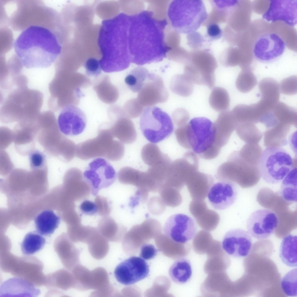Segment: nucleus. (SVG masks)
Masks as SVG:
<instances>
[{"label": "nucleus", "instance_id": "f257e3e1", "mask_svg": "<svg viewBox=\"0 0 297 297\" xmlns=\"http://www.w3.org/2000/svg\"><path fill=\"white\" fill-rule=\"evenodd\" d=\"M164 21L143 11L131 17L128 43L131 62L142 65L162 60L166 55Z\"/></svg>", "mask_w": 297, "mask_h": 297}, {"label": "nucleus", "instance_id": "f03ea898", "mask_svg": "<svg viewBox=\"0 0 297 297\" xmlns=\"http://www.w3.org/2000/svg\"><path fill=\"white\" fill-rule=\"evenodd\" d=\"M13 47L19 61L27 68L50 67L61 51V46L54 33L37 25L24 30L15 40Z\"/></svg>", "mask_w": 297, "mask_h": 297}, {"label": "nucleus", "instance_id": "7ed1b4c3", "mask_svg": "<svg viewBox=\"0 0 297 297\" xmlns=\"http://www.w3.org/2000/svg\"><path fill=\"white\" fill-rule=\"evenodd\" d=\"M175 133L181 146L205 159L216 157L222 147L214 123L205 117L193 118L176 127Z\"/></svg>", "mask_w": 297, "mask_h": 297}, {"label": "nucleus", "instance_id": "20e7f679", "mask_svg": "<svg viewBox=\"0 0 297 297\" xmlns=\"http://www.w3.org/2000/svg\"><path fill=\"white\" fill-rule=\"evenodd\" d=\"M0 117L7 122L32 119L40 113L43 95L27 86L18 87L1 93Z\"/></svg>", "mask_w": 297, "mask_h": 297}, {"label": "nucleus", "instance_id": "39448f33", "mask_svg": "<svg viewBox=\"0 0 297 297\" xmlns=\"http://www.w3.org/2000/svg\"><path fill=\"white\" fill-rule=\"evenodd\" d=\"M168 14L175 30L186 34L194 32L207 17L205 5L200 0L173 1L169 5Z\"/></svg>", "mask_w": 297, "mask_h": 297}, {"label": "nucleus", "instance_id": "423d86ee", "mask_svg": "<svg viewBox=\"0 0 297 297\" xmlns=\"http://www.w3.org/2000/svg\"><path fill=\"white\" fill-rule=\"evenodd\" d=\"M114 138L109 129H100L96 137L76 145V155L83 160L104 157L112 161L119 160L124 155V146Z\"/></svg>", "mask_w": 297, "mask_h": 297}, {"label": "nucleus", "instance_id": "0eeeda50", "mask_svg": "<svg viewBox=\"0 0 297 297\" xmlns=\"http://www.w3.org/2000/svg\"><path fill=\"white\" fill-rule=\"evenodd\" d=\"M289 153L280 147H268L262 152L259 162L260 173L266 182L275 184L282 181L294 167Z\"/></svg>", "mask_w": 297, "mask_h": 297}, {"label": "nucleus", "instance_id": "6e6552de", "mask_svg": "<svg viewBox=\"0 0 297 297\" xmlns=\"http://www.w3.org/2000/svg\"><path fill=\"white\" fill-rule=\"evenodd\" d=\"M140 127L144 136L149 142L158 143L172 133L174 126L169 115L160 108L147 107L141 116Z\"/></svg>", "mask_w": 297, "mask_h": 297}, {"label": "nucleus", "instance_id": "1a4fd4ad", "mask_svg": "<svg viewBox=\"0 0 297 297\" xmlns=\"http://www.w3.org/2000/svg\"><path fill=\"white\" fill-rule=\"evenodd\" d=\"M83 175L94 196L97 195L100 189L113 184L117 177L116 172L111 164L106 159L100 157L91 161Z\"/></svg>", "mask_w": 297, "mask_h": 297}, {"label": "nucleus", "instance_id": "9d476101", "mask_svg": "<svg viewBox=\"0 0 297 297\" xmlns=\"http://www.w3.org/2000/svg\"><path fill=\"white\" fill-rule=\"evenodd\" d=\"M217 67L215 59L208 55H200L189 59L184 69V74L193 84L211 88L214 86V72Z\"/></svg>", "mask_w": 297, "mask_h": 297}, {"label": "nucleus", "instance_id": "9b49d317", "mask_svg": "<svg viewBox=\"0 0 297 297\" xmlns=\"http://www.w3.org/2000/svg\"><path fill=\"white\" fill-rule=\"evenodd\" d=\"M197 227L190 216L178 213L171 216L166 222L163 228L164 234L173 242L184 244L195 235Z\"/></svg>", "mask_w": 297, "mask_h": 297}, {"label": "nucleus", "instance_id": "f8f14e48", "mask_svg": "<svg viewBox=\"0 0 297 297\" xmlns=\"http://www.w3.org/2000/svg\"><path fill=\"white\" fill-rule=\"evenodd\" d=\"M278 220L276 214L269 209H261L252 213L247 221V231L251 236L258 240L269 238L277 228Z\"/></svg>", "mask_w": 297, "mask_h": 297}, {"label": "nucleus", "instance_id": "ddd939ff", "mask_svg": "<svg viewBox=\"0 0 297 297\" xmlns=\"http://www.w3.org/2000/svg\"><path fill=\"white\" fill-rule=\"evenodd\" d=\"M286 47L285 41L278 35L273 32L266 33L255 41L253 54L258 61L270 62L280 58L284 53Z\"/></svg>", "mask_w": 297, "mask_h": 297}, {"label": "nucleus", "instance_id": "4468645a", "mask_svg": "<svg viewBox=\"0 0 297 297\" xmlns=\"http://www.w3.org/2000/svg\"><path fill=\"white\" fill-rule=\"evenodd\" d=\"M149 272V266L145 260L133 256L119 263L115 269L114 274L119 283L129 285L144 279Z\"/></svg>", "mask_w": 297, "mask_h": 297}, {"label": "nucleus", "instance_id": "2eb2a0df", "mask_svg": "<svg viewBox=\"0 0 297 297\" xmlns=\"http://www.w3.org/2000/svg\"><path fill=\"white\" fill-rule=\"evenodd\" d=\"M57 124L59 130L64 134L68 136H74L84 131L87 118L81 109L69 104L62 109L58 118Z\"/></svg>", "mask_w": 297, "mask_h": 297}, {"label": "nucleus", "instance_id": "dca6fc26", "mask_svg": "<svg viewBox=\"0 0 297 297\" xmlns=\"http://www.w3.org/2000/svg\"><path fill=\"white\" fill-rule=\"evenodd\" d=\"M252 245L251 236L247 231L240 228L228 231L222 242V247L224 251L229 255L238 258L247 256Z\"/></svg>", "mask_w": 297, "mask_h": 297}, {"label": "nucleus", "instance_id": "f3484780", "mask_svg": "<svg viewBox=\"0 0 297 297\" xmlns=\"http://www.w3.org/2000/svg\"><path fill=\"white\" fill-rule=\"evenodd\" d=\"M169 96L162 78L150 73L144 85L138 92L137 99L144 107H148L165 102Z\"/></svg>", "mask_w": 297, "mask_h": 297}, {"label": "nucleus", "instance_id": "a211bd4d", "mask_svg": "<svg viewBox=\"0 0 297 297\" xmlns=\"http://www.w3.org/2000/svg\"><path fill=\"white\" fill-rule=\"evenodd\" d=\"M268 9L262 18L268 21H282L287 25L294 26L297 22L296 0H273L270 1Z\"/></svg>", "mask_w": 297, "mask_h": 297}, {"label": "nucleus", "instance_id": "6ab92c4d", "mask_svg": "<svg viewBox=\"0 0 297 297\" xmlns=\"http://www.w3.org/2000/svg\"><path fill=\"white\" fill-rule=\"evenodd\" d=\"M238 192L236 184L231 180L217 182L210 187L207 198L212 207L217 210L227 209L237 199Z\"/></svg>", "mask_w": 297, "mask_h": 297}, {"label": "nucleus", "instance_id": "aec40b11", "mask_svg": "<svg viewBox=\"0 0 297 297\" xmlns=\"http://www.w3.org/2000/svg\"><path fill=\"white\" fill-rule=\"evenodd\" d=\"M68 196L74 201L84 199L89 196L91 190L84 180L80 170L73 168L67 172Z\"/></svg>", "mask_w": 297, "mask_h": 297}, {"label": "nucleus", "instance_id": "412c9836", "mask_svg": "<svg viewBox=\"0 0 297 297\" xmlns=\"http://www.w3.org/2000/svg\"><path fill=\"white\" fill-rule=\"evenodd\" d=\"M60 220V217L52 211H43L37 215L35 220L37 231L42 235H50L58 227Z\"/></svg>", "mask_w": 297, "mask_h": 297}, {"label": "nucleus", "instance_id": "4be33fe9", "mask_svg": "<svg viewBox=\"0 0 297 297\" xmlns=\"http://www.w3.org/2000/svg\"><path fill=\"white\" fill-rule=\"evenodd\" d=\"M118 178L122 184L133 185L138 188L147 189L149 184V180L147 172L141 171L129 167L121 169L118 172Z\"/></svg>", "mask_w": 297, "mask_h": 297}, {"label": "nucleus", "instance_id": "5701e85b", "mask_svg": "<svg viewBox=\"0 0 297 297\" xmlns=\"http://www.w3.org/2000/svg\"><path fill=\"white\" fill-rule=\"evenodd\" d=\"M109 129L114 137L117 138L122 143L131 144L136 140L137 133L134 125L126 117L120 119Z\"/></svg>", "mask_w": 297, "mask_h": 297}, {"label": "nucleus", "instance_id": "b1692460", "mask_svg": "<svg viewBox=\"0 0 297 297\" xmlns=\"http://www.w3.org/2000/svg\"><path fill=\"white\" fill-rule=\"evenodd\" d=\"M297 236L291 234L285 236L280 246L279 256L282 262L287 266L297 265Z\"/></svg>", "mask_w": 297, "mask_h": 297}, {"label": "nucleus", "instance_id": "393cba45", "mask_svg": "<svg viewBox=\"0 0 297 297\" xmlns=\"http://www.w3.org/2000/svg\"><path fill=\"white\" fill-rule=\"evenodd\" d=\"M169 274L171 280L175 283L181 285L187 282L192 274L190 262L184 258L177 260L170 266Z\"/></svg>", "mask_w": 297, "mask_h": 297}, {"label": "nucleus", "instance_id": "a878e982", "mask_svg": "<svg viewBox=\"0 0 297 297\" xmlns=\"http://www.w3.org/2000/svg\"><path fill=\"white\" fill-rule=\"evenodd\" d=\"M92 257L96 259L103 258L108 253L109 245L107 240L97 228L93 227L86 242Z\"/></svg>", "mask_w": 297, "mask_h": 297}, {"label": "nucleus", "instance_id": "bb28decb", "mask_svg": "<svg viewBox=\"0 0 297 297\" xmlns=\"http://www.w3.org/2000/svg\"><path fill=\"white\" fill-rule=\"evenodd\" d=\"M297 170L294 167L282 180L279 191L281 197L289 203L297 202Z\"/></svg>", "mask_w": 297, "mask_h": 297}, {"label": "nucleus", "instance_id": "cd10ccee", "mask_svg": "<svg viewBox=\"0 0 297 297\" xmlns=\"http://www.w3.org/2000/svg\"><path fill=\"white\" fill-rule=\"evenodd\" d=\"M92 289L96 291L92 295L106 296L111 295V285L110 283L106 270L102 267H98L92 271Z\"/></svg>", "mask_w": 297, "mask_h": 297}, {"label": "nucleus", "instance_id": "c85d7f7f", "mask_svg": "<svg viewBox=\"0 0 297 297\" xmlns=\"http://www.w3.org/2000/svg\"><path fill=\"white\" fill-rule=\"evenodd\" d=\"M141 155L143 162L149 166L171 161L169 156L162 153L157 145L152 143L147 144L143 147Z\"/></svg>", "mask_w": 297, "mask_h": 297}, {"label": "nucleus", "instance_id": "c756f323", "mask_svg": "<svg viewBox=\"0 0 297 297\" xmlns=\"http://www.w3.org/2000/svg\"><path fill=\"white\" fill-rule=\"evenodd\" d=\"M124 227L118 224L111 217H103L99 220L97 229L102 235L108 241L115 242L120 233Z\"/></svg>", "mask_w": 297, "mask_h": 297}, {"label": "nucleus", "instance_id": "7c9ffc66", "mask_svg": "<svg viewBox=\"0 0 297 297\" xmlns=\"http://www.w3.org/2000/svg\"><path fill=\"white\" fill-rule=\"evenodd\" d=\"M45 238L37 231H32L25 236L21 245V250L25 255L33 254L41 250L46 244Z\"/></svg>", "mask_w": 297, "mask_h": 297}, {"label": "nucleus", "instance_id": "2f4dec72", "mask_svg": "<svg viewBox=\"0 0 297 297\" xmlns=\"http://www.w3.org/2000/svg\"><path fill=\"white\" fill-rule=\"evenodd\" d=\"M259 88L261 99L276 104L279 102L280 88L278 82L274 79L266 78L260 82Z\"/></svg>", "mask_w": 297, "mask_h": 297}, {"label": "nucleus", "instance_id": "473e14b6", "mask_svg": "<svg viewBox=\"0 0 297 297\" xmlns=\"http://www.w3.org/2000/svg\"><path fill=\"white\" fill-rule=\"evenodd\" d=\"M150 73L144 67H137L126 76L125 82L132 92L138 93L144 85Z\"/></svg>", "mask_w": 297, "mask_h": 297}, {"label": "nucleus", "instance_id": "72a5a7b5", "mask_svg": "<svg viewBox=\"0 0 297 297\" xmlns=\"http://www.w3.org/2000/svg\"><path fill=\"white\" fill-rule=\"evenodd\" d=\"M211 107L218 112L227 111L230 104V99L227 90L220 87H215L211 91L209 97Z\"/></svg>", "mask_w": 297, "mask_h": 297}, {"label": "nucleus", "instance_id": "f704fd0d", "mask_svg": "<svg viewBox=\"0 0 297 297\" xmlns=\"http://www.w3.org/2000/svg\"><path fill=\"white\" fill-rule=\"evenodd\" d=\"M193 84L184 74H177L172 78L170 87L174 93L182 97H188L193 92Z\"/></svg>", "mask_w": 297, "mask_h": 297}, {"label": "nucleus", "instance_id": "c9c22d12", "mask_svg": "<svg viewBox=\"0 0 297 297\" xmlns=\"http://www.w3.org/2000/svg\"><path fill=\"white\" fill-rule=\"evenodd\" d=\"M72 270L75 280V288L80 291L92 289V271L80 264Z\"/></svg>", "mask_w": 297, "mask_h": 297}, {"label": "nucleus", "instance_id": "e433bc0d", "mask_svg": "<svg viewBox=\"0 0 297 297\" xmlns=\"http://www.w3.org/2000/svg\"><path fill=\"white\" fill-rule=\"evenodd\" d=\"M256 78L251 69H242L236 81L238 90L243 93L249 92L256 85Z\"/></svg>", "mask_w": 297, "mask_h": 297}, {"label": "nucleus", "instance_id": "4c0bfd02", "mask_svg": "<svg viewBox=\"0 0 297 297\" xmlns=\"http://www.w3.org/2000/svg\"><path fill=\"white\" fill-rule=\"evenodd\" d=\"M281 287L284 293L287 296H296L297 295V269H292L287 272L282 278Z\"/></svg>", "mask_w": 297, "mask_h": 297}, {"label": "nucleus", "instance_id": "58836bf2", "mask_svg": "<svg viewBox=\"0 0 297 297\" xmlns=\"http://www.w3.org/2000/svg\"><path fill=\"white\" fill-rule=\"evenodd\" d=\"M93 227L84 226L80 223L69 225L68 231L69 238L74 242L86 243Z\"/></svg>", "mask_w": 297, "mask_h": 297}, {"label": "nucleus", "instance_id": "ea45409f", "mask_svg": "<svg viewBox=\"0 0 297 297\" xmlns=\"http://www.w3.org/2000/svg\"><path fill=\"white\" fill-rule=\"evenodd\" d=\"M144 107L137 98L129 99L124 106L125 115L129 118L138 117L143 113L144 110Z\"/></svg>", "mask_w": 297, "mask_h": 297}, {"label": "nucleus", "instance_id": "a19ab883", "mask_svg": "<svg viewBox=\"0 0 297 297\" xmlns=\"http://www.w3.org/2000/svg\"><path fill=\"white\" fill-rule=\"evenodd\" d=\"M29 160L32 169H40L44 168L46 166V156L44 153L38 150H33L30 153Z\"/></svg>", "mask_w": 297, "mask_h": 297}, {"label": "nucleus", "instance_id": "79ce46f5", "mask_svg": "<svg viewBox=\"0 0 297 297\" xmlns=\"http://www.w3.org/2000/svg\"><path fill=\"white\" fill-rule=\"evenodd\" d=\"M97 213L101 216H108L111 211V208L107 199L100 195L96 196L95 200Z\"/></svg>", "mask_w": 297, "mask_h": 297}, {"label": "nucleus", "instance_id": "37998d69", "mask_svg": "<svg viewBox=\"0 0 297 297\" xmlns=\"http://www.w3.org/2000/svg\"><path fill=\"white\" fill-rule=\"evenodd\" d=\"M87 75L90 77H96L101 73L102 70L100 62L94 58H90L84 64Z\"/></svg>", "mask_w": 297, "mask_h": 297}, {"label": "nucleus", "instance_id": "c03bdc74", "mask_svg": "<svg viewBox=\"0 0 297 297\" xmlns=\"http://www.w3.org/2000/svg\"><path fill=\"white\" fill-rule=\"evenodd\" d=\"M172 118L174 124L177 127L187 123L189 119V114L184 108H177L173 112Z\"/></svg>", "mask_w": 297, "mask_h": 297}, {"label": "nucleus", "instance_id": "a18cd8bd", "mask_svg": "<svg viewBox=\"0 0 297 297\" xmlns=\"http://www.w3.org/2000/svg\"><path fill=\"white\" fill-rule=\"evenodd\" d=\"M157 250L153 245L144 244L140 248V257L145 260H149L154 258L157 253Z\"/></svg>", "mask_w": 297, "mask_h": 297}, {"label": "nucleus", "instance_id": "49530a36", "mask_svg": "<svg viewBox=\"0 0 297 297\" xmlns=\"http://www.w3.org/2000/svg\"><path fill=\"white\" fill-rule=\"evenodd\" d=\"M292 76L285 79L280 83L279 88L282 93L288 95L294 94L293 92L295 91L294 89L296 88L295 86H296V85L295 84V81L293 82L295 80H292Z\"/></svg>", "mask_w": 297, "mask_h": 297}, {"label": "nucleus", "instance_id": "de8ad7c7", "mask_svg": "<svg viewBox=\"0 0 297 297\" xmlns=\"http://www.w3.org/2000/svg\"><path fill=\"white\" fill-rule=\"evenodd\" d=\"M79 208L83 214L89 215H92L97 213L95 202L91 201L85 200L80 204Z\"/></svg>", "mask_w": 297, "mask_h": 297}, {"label": "nucleus", "instance_id": "09e8293b", "mask_svg": "<svg viewBox=\"0 0 297 297\" xmlns=\"http://www.w3.org/2000/svg\"><path fill=\"white\" fill-rule=\"evenodd\" d=\"M207 33L209 37L213 39H216L221 37L222 31L219 26L216 23H211L207 28Z\"/></svg>", "mask_w": 297, "mask_h": 297}]
</instances>
